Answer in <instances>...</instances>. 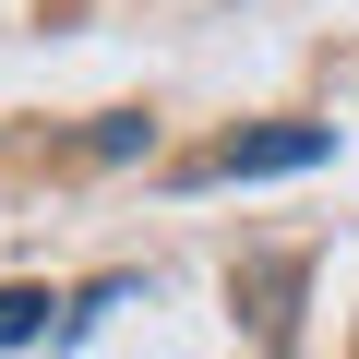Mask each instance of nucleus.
Listing matches in <instances>:
<instances>
[{
	"mask_svg": "<svg viewBox=\"0 0 359 359\" xmlns=\"http://www.w3.org/2000/svg\"><path fill=\"white\" fill-rule=\"evenodd\" d=\"M323 156H335L323 120H276V132H228L204 156V180H287V168H323Z\"/></svg>",
	"mask_w": 359,
	"mask_h": 359,
	"instance_id": "obj_1",
	"label": "nucleus"
},
{
	"mask_svg": "<svg viewBox=\"0 0 359 359\" xmlns=\"http://www.w3.org/2000/svg\"><path fill=\"white\" fill-rule=\"evenodd\" d=\"M25 335H48V287H0V347H25Z\"/></svg>",
	"mask_w": 359,
	"mask_h": 359,
	"instance_id": "obj_2",
	"label": "nucleus"
}]
</instances>
